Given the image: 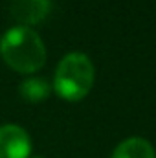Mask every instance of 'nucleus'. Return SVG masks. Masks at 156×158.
<instances>
[{
  "instance_id": "1",
  "label": "nucleus",
  "mask_w": 156,
  "mask_h": 158,
  "mask_svg": "<svg viewBox=\"0 0 156 158\" xmlns=\"http://www.w3.org/2000/svg\"><path fill=\"white\" fill-rule=\"evenodd\" d=\"M0 55L15 72L35 74L46 63V46L35 30L13 26L0 39Z\"/></svg>"
},
{
  "instance_id": "2",
  "label": "nucleus",
  "mask_w": 156,
  "mask_h": 158,
  "mask_svg": "<svg viewBox=\"0 0 156 158\" xmlns=\"http://www.w3.org/2000/svg\"><path fill=\"white\" fill-rule=\"evenodd\" d=\"M94 76L96 70L90 57L81 52H72L59 61L51 88L66 101H79L90 92Z\"/></svg>"
},
{
  "instance_id": "3",
  "label": "nucleus",
  "mask_w": 156,
  "mask_h": 158,
  "mask_svg": "<svg viewBox=\"0 0 156 158\" xmlns=\"http://www.w3.org/2000/svg\"><path fill=\"white\" fill-rule=\"evenodd\" d=\"M30 153L31 140L22 127L15 123L0 127V158H30Z\"/></svg>"
},
{
  "instance_id": "4",
  "label": "nucleus",
  "mask_w": 156,
  "mask_h": 158,
  "mask_svg": "<svg viewBox=\"0 0 156 158\" xmlns=\"http://www.w3.org/2000/svg\"><path fill=\"white\" fill-rule=\"evenodd\" d=\"M51 9V0H9V13L18 26L31 28L42 22Z\"/></svg>"
},
{
  "instance_id": "5",
  "label": "nucleus",
  "mask_w": 156,
  "mask_h": 158,
  "mask_svg": "<svg viewBox=\"0 0 156 158\" xmlns=\"http://www.w3.org/2000/svg\"><path fill=\"white\" fill-rule=\"evenodd\" d=\"M110 158H156L154 147L140 136H132L117 143Z\"/></svg>"
},
{
  "instance_id": "6",
  "label": "nucleus",
  "mask_w": 156,
  "mask_h": 158,
  "mask_svg": "<svg viewBox=\"0 0 156 158\" xmlns=\"http://www.w3.org/2000/svg\"><path fill=\"white\" fill-rule=\"evenodd\" d=\"M51 85L44 77H28L18 85V94L30 103H39L44 101L51 94Z\"/></svg>"
},
{
  "instance_id": "7",
  "label": "nucleus",
  "mask_w": 156,
  "mask_h": 158,
  "mask_svg": "<svg viewBox=\"0 0 156 158\" xmlns=\"http://www.w3.org/2000/svg\"><path fill=\"white\" fill-rule=\"evenodd\" d=\"M30 158H44V156H40V155H35V156H30Z\"/></svg>"
}]
</instances>
